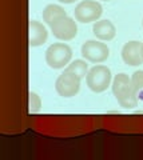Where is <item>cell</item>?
Here are the masks:
<instances>
[{
	"instance_id": "obj_1",
	"label": "cell",
	"mask_w": 143,
	"mask_h": 160,
	"mask_svg": "<svg viewBox=\"0 0 143 160\" xmlns=\"http://www.w3.org/2000/svg\"><path fill=\"white\" fill-rule=\"evenodd\" d=\"M112 93L123 108H134L138 106V96L134 91L131 78L126 73H118L112 80Z\"/></svg>"
},
{
	"instance_id": "obj_6",
	"label": "cell",
	"mask_w": 143,
	"mask_h": 160,
	"mask_svg": "<svg viewBox=\"0 0 143 160\" xmlns=\"http://www.w3.org/2000/svg\"><path fill=\"white\" fill-rule=\"evenodd\" d=\"M51 32L54 33V36L59 40H64V42H68V40H72L76 36L78 33V27L76 23L72 18L62 16L50 24Z\"/></svg>"
},
{
	"instance_id": "obj_15",
	"label": "cell",
	"mask_w": 143,
	"mask_h": 160,
	"mask_svg": "<svg viewBox=\"0 0 143 160\" xmlns=\"http://www.w3.org/2000/svg\"><path fill=\"white\" fill-rule=\"evenodd\" d=\"M58 2L64 3V4H71V3H74V2H76V0H58Z\"/></svg>"
},
{
	"instance_id": "obj_17",
	"label": "cell",
	"mask_w": 143,
	"mask_h": 160,
	"mask_svg": "<svg viewBox=\"0 0 143 160\" xmlns=\"http://www.w3.org/2000/svg\"><path fill=\"white\" fill-rule=\"evenodd\" d=\"M102 2H111V0H102Z\"/></svg>"
},
{
	"instance_id": "obj_13",
	"label": "cell",
	"mask_w": 143,
	"mask_h": 160,
	"mask_svg": "<svg viewBox=\"0 0 143 160\" xmlns=\"http://www.w3.org/2000/svg\"><path fill=\"white\" fill-rule=\"evenodd\" d=\"M131 83L134 87V91L139 100H143V71H135L131 76Z\"/></svg>"
},
{
	"instance_id": "obj_14",
	"label": "cell",
	"mask_w": 143,
	"mask_h": 160,
	"mask_svg": "<svg viewBox=\"0 0 143 160\" xmlns=\"http://www.w3.org/2000/svg\"><path fill=\"white\" fill-rule=\"evenodd\" d=\"M29 111L31 112H39L40 111V107H42V100L39 98V95L35 92H29Z\"/></svg>"
},
{
	"instance_id": "obj_7",
	"label": "cell",
	"mask_w": 143,
	"mask_h": 160,
	"mask_svg": "<svg viewBox=\"0 0 143 160\" xmlns=\"http://www.w3.org/2000/svg\"><path fill=\"white\" fill-rule=\"evenodd\" d=\"M80 78H78L76 75H74L71 72H63L62 75H59V78L56 79L55 88L56 92L63 98H72L79 92L80 89Z\"/></svg>"
},
{
	"instance_id": "obj_11",
	"label": "cell",
	"mask_w": 143,
	"mask_h": 160,
	"mask_svg": "<svg viewBox=\"0 0 143 160\" xmlns=\"http://www.w3.org/2000/svg\"><path fill=\"white\" fill-rule=\"evenodd\" d=\"M66 11L64 8L60 7V6H56V4H48V6L43 9V20L46 22L48 26L54 22L62 16H66Z\"/></svg>"
},
{
	"instance_id": "obj_16",
	"label": "cell",
	"mask_w": 143,
	"mask_h": 160,
	"mask_svg": "<svg viewBox=\"0 0 143 160\" xmlns=\"http://www.w3.org/2000/svg\"><path fill=\"white\" fill-rule=\"evenodd\" d=\"M142 58H143V43H142Z\"/></svg>"
},
{
	"instance_id": "obj_10",
	"label": "cell",
	"mask_w": 143,
	"mask_h": 160,
	"mask_svg": "<svg viewBox=\"0 0 143 160\" xmlns=\"http://www.w3.org/2000/svg\"><path fill=\"white\" fill-rule=\"evenodd\" d=\"M92 32L94 35L99 39L105 40V42H110L115 38L116 35V28L110 20H99L95 22L92 26Z\"/></svg>"
},
{
	"instance_id": "obj_12",
	"label": "cell",
	"mask_w": 143,
	"mask_h": 160,
	"mask_svg": "<svg viewBox=\"0 0 143 160\" xmlns=\"http://www.w3.org/2000/svg\"><path fill=\"white\" fill-rule=\"evenodd\" d=\"M66 72H71L74 75H76L78 78H86L87 73H88V64L86 63V60H82V59H76L74 60L72 63H70L64 69Z\"/></svg>"
},
{
	"instance_id": "obj_9",
	"label": "cell",
	"mask_w": 143,
	"mask_h": 160,
	"mask_svg": "<svg viewBox=\"0 0 143 160\" xmlns=\"http://www.w3.org/2000/svg\"><path fill=\"white\" fill-rule=\"evenodd\" d=\"M48 32L40 22L31 20L29 22V39L28 43L31 47H39L47 42Z\"/></svg>"
},
{
	"instance_id": "obj_4",
	"label": "cell",
	"mask_w": 143,
	"mask_h": 160,
	"mask_svg": "<svg viewBox=\"0 0 143 160\" xmlns=\"http://www.w3.org/2000/svg\"><path fill=\"white\" fill-rule=\"evenodd\" d=\"M80 53L87 62L103 63L110 56V49L105 43L96 42V40H87L86 43H83Z\"/></svg>"
},
{
	"instance_id": "obj_5",
	"label": "cell",
	"mask_w": 143,
	"mask_h": 160,
	"mask_svg": "<svg viewBox=\"0 0 143 160\" xmlns=\"http://www.w3.org/2000/svg\"><path fill=\"white\" fill-rule=\"evenodd\" d=\"M103 8L100 3L95 2V0H83L75 7V19L80 23H91L96 22L98 19L102 16Z\"/></svg>"
},
{
	"instance_id": "obj_8",
	"label": "cell",
	"mask_w": 143,
	"mask_h": 160,
	"mask_svg": "<svg viewBox=\"0 0 143 160\" xmlns=\"http://www.w3.org/2000/svg\"><path fill=\"white\" fill-rule=\"evenodd\" d=\"M122 59L127 66H140L143 63V58H142V43L139 42H129L126 43L122 48Z\"/></svg>"
},
{
	"instance_id": "obj_2",
	"label": "cell",
	"mask_w": 143,
	"mask_h": 160,
	"mask_svg": "<svg viewBox=\"0 0 143 160\" xmlns=\"http://www.w3.org/2000/svg\"><path fill=\"white\" fill-rule=\"evenodd\" d=\"M72 58V49L64 43H54L46 51V62L54 69L64 68Z\"/></svg>"
},
{
	"instance_id": "obj_3",
	"label": "cell",
	"mask_w": 143,
	"mask_h": 160,
	"mask_svg": "<svg viewBox=\"0 0 143 160\" xmlns=\"http://www.w3.org/2000/svg\"><path fill=\"white\" fill-rule=\"evenodd\" d=\"M88 88L92 92H103L108 88L111 83V71L106 66H95L88 71L86 76Z\"/></svg>"
}]
</instances>
